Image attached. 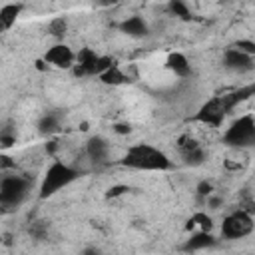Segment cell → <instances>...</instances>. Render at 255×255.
<instances>
[{
  "instance_id": "obj_1",
  "label": "cell",
  "mask_w": 255,
  "mask_h": 255,
  "mask_svg": "<svg viewBox=\"0 0 255 255\" xmlns=\"http://www.w3.org/2000/svg\"><path fill=\"white\" fill-rule=\"evenodd\" d=\"M122 165L139 171H167L173 167L171 159L161 149L149 143H135L128 147L126 155L122 157Z\"/></svg>"
},
{
  "instance_id": "obj_2",
  "label": "cell",
  "mask_w": 255,
  "mask_h": 255,
  "mask_svg": "<svg viewBox=\"0 0 255 255\" xmlns=\"http://www.w3.org/2000/svg\"><path fill=\"white\" fill-rule=\"evenodd\" d=\"M30 189H32V181L26 175L6 173L0 179V205H2V211L8 213V211L18 209L26 201Z\"/></svg>"
},
{
  "instance_id": "obj_3",
  "label": "cell",
  "mask_w": 255,
  "mask_h": 255,
  "mask_svg": "<svg viewBox=\"0 0 255 255\" xmlns=\"http://www.w3.org/2000/svg\"><path fill=\"white\" fill-rule=\"evenodd\" d=\"M80 175H82L80 169H76V167H72V165H68V163H64V161H54V163L46 169V173H44V177H42V183H40V197H42V199L52 197V195L58 193L60 189H64V187H68L70 183H74Z\"/></svg>"
},
{
  "instance_id": "obj_4",
  "label": "cell",
  "mask_w": 255,
  "mask_h": 255,
  "mask_svg": "<svg viewBox=\"0 0 255 255\" xmlns=\"http://www.w3.org/2000/svg\"><path fill=\"white\" fill-rule=\"evenodd\" d=\"M223 143L235 149H247L255 147V118L251 114H245L237 118L223 133Z\"/></svg>"
},
{
  "instance_id": "obj_5",
  "label": "cell",
  "mask_w": 255,
  "mask_h": 255,
  "mask_svg": "<svg viewBox=\"0 0 255 255\" xmlns=\"http://www.w3.org/2000/svg\"><path fill=\"white\" fill-rule=\"evenodd\" d=\"M112 66H116V60L110 56H98L92 48H82L76 54V66L72 68L74 76H102L104 72H108Z\"/></svg>"
},
{
  "instance_id": "obj_6",
  "label": "cell",
  "mask_w": 255,
  "mask_h": 255,
  "mask_svg": "<svg viewBox=\"0 0 255 255\" xmlns=\"http://www.w3.org/2000/svg\"><path fill=\"white\" fill-rule=\"evenodd\" d=\"M255 223H253V217L249 211L245 209H237L229 215L223 217V223H221V235L225 239H243L247 237L251 231H253Z\"/></svg>"
},
{
  "instance_id": "obj_7",
  "label": "cell",
  "mask_w": 255,
  "mask_h": 255,
  "mask_svg": "<svg viewBox=\"0 0 255 255\" xmlns=\"http://www.w3.org/2000/svg\"><path fill=\"white\" fill-rule=\"evenodd\" d=\"M225 110H223V106H221V102H219V96H215V98H211V100H207L199 110H197V114L191 118L193 122H199V124H203V126H211V128H219L221 124H223V120H225Z\"/></svg>"
},
{
  "instance_id": "obj_8",
  "label": "cell",
  "mask_w": 255,
  "mask_h": 255,
  "mask_svg": "<svg viewBox=\"0 0 255 255\" xmlns=\"http://www.w3.org/2000/svg\"><path fill=\"white\" fill-rule=\"evenodd\" d=\"M44 62L48 66H54V68H60V70H70V68L76 66V54L66 44H54L52 48L46 50Z\"/></svg>"
},
{
  "instance_id": "obj_9",
  "label": "cell",
  "mask_w": 255,
  "mask_h": 255,
  "mask_svg": "<svg viewBox=\"0 0 255 255\" xmlns=\"http://www.w3.org/2000/svg\"><path fill=\"white\" fill-rule=\"evenodd\" d=\"M223 66L231 72H239V74H245V72H251L255 68V58L253 56H247L239 50H235L233 46H229L225 52H223Z\"/></svg>"
},
{
  "instance_id": "obj_10",
  "label": "cell",
  "mask_w": 255,
  "mask_h": 255,
  "mask_svg": "<svg viewBox=\"0 0 255 255\" xmlns=\"http://www.w3.org/2000/svg\"><path fill=\"white\" fill-rule=\"evenodd\" d=\"M251 96H255V82L253 84H247V86H241V88H235V90H231L227 94H221L219 96V102H221L225 114H229L235 106H239L241 102L249 100Z\"/></svg>"
},
{
  "instance_id": "obj_11",
  "label": "cell",
  "mask_w": 255,
  "mask_h": 255,
  "mask_svg": "<svg viewBox=\"0 0 255 255\" xmlns=\"http://www.w3.org/2000/svg\"><path fill=\"white\" fill-rule=\"evenodd\" d=\"M215 245H217V239L211 235V231H193L189 235V239H185V243L181 245V249L185 253H193V251L211 249Z\"/></svg>"
},
{
  "instance_id": "obj_12",
  "label": "cell",
  "mask_w": 255,
  "mask_h": 255,
  "mask_svg": "<svg viewBox=\"0 0 255 255\" xmlns=\"http://www.w3.org/2000/svg\"><path fill=\"white\" fill-rule=\"evenodd\" d=\"M86 153H88V157H90L96 165L106 163V159H108V155H110V143H108V139L102 137V135L90 137L88 143H86Z\"/></svg>"
},
{
  "instance_id": "obj_13",
  "label": "cell",
  "mask_w": 255,
  "mask_h": 255,
  "mask_svg": "<svg viewBox=\"0 0 255 255\" xmlns=\"http://www.w3.org/2000/svg\"><path fill=\"white\" fill-rule=\"evenodd\" d=\"M118 28L131 38H143L149 34V26L141 16H128L126 20H122L118 24Z\"/></svg>"
},
{
  "instance_id": "obj_14",
  "label": "cell",
  "mask_w": 255,
  "mask_h": 255,
  "mask_svg": "<svg viewBox=\"0 0 255 255\" xmlns=\"http://www.w3.org/2000/svg\"><path fill=\"white\" fill-rule=\"evenodd\" d=\"M165 66H167V70H171L177 78H189V76H191V64H189V60L185 58V54H181V52H171V54L167 56V60H165Z\"/></svg>"
},
{
  "instance_id": "obj_15",
  "label": "cell",
  "mask_w": 255,
  "mask_h": 255,
  "mask_svg": "<svg viewBox=\"0 0 255 255\" xmlns=\"http://www.w3.org/2000/svg\"><path fill=\"white\" fill-rule=\"evenodd\" d=\"M36 128H38V131H40L42 135H52V133H56V131L60 129V114H56V112H46L44 116H40Z\"/></svg>"
},
{
  "instance_id": "obj_16",
  "label": "cell",
  "mask_w": 255,
  "mask_h": 255,
  "mask_svg": "<svg viewBox=\"0 0 255 255\" xmlns=\"http://www.w3.org/2000/svg\"><path fill=\"white\" fill-rule=\"evenodd\" d=\"M22 8H24V4H4L0 8V26H2V30H10L14 26Z\"/></svg>"
},
{
  "instance_id": "obj_17",
  "label": "cell",
  "mask_w": 255,
  "mask_h": 255,
  "mask_svg": "<svg viewBox=\"0 0 255 255\" xmlns=\"http://www.w3.org/2000/svg\"><path fill=\"white\" fill-rule=\"evenodd\" d=\"M100 80L104 82V84H108V86H120V84H126V82H129V78L126 76V72L116 64V66H112L108 72H104L102 76H100Z\"/></svg>"
},
{
  "instance_id": "obj_18",
  "label": "cell",
  "mask_w": 255,
  "mask_h": 255,
  "mask_svg": "<svg viewBox=\"0 0 255 255\" xmlns=\"http://www.w3.org/2000/svg\"><path fill=\"white\" fill-rule=\"evenodd\" d=\"M165 8H167V12H169L171 16H177V18H181V20H191V18H193L189 6H187L183 0H169Z\"/></svg>"
},
{
  "instance_id": "obj_19",
  "label": "cell",
  "mask_w": 255,
  "mask_h": 255,
  "mask_svg": "<svg viewBox=\"0 0 255 255\" xmlns=\"http://www.w3.org/2000/svg\"><path fill=\"white\" fill-rule=\"evenodd\" d=\"M181 159H183V163H185V165L197 167V165L205 163V159H207L205 147H203V145H199V147H195V149H191V151H185V153H181Z\"/></svg>"
},
{
  "instance_id": "obj_20",
  "label": "cell",
  "mask_w": 255,
  "mask_h": 255,
  "mask_svg": "<svg viewBox=\"0 0 255 255\" xmlns=\"http://www.w3.org/2000/svg\"><path fill=\"white\" fill-rule=\"evenodd\" d=\"M199 227V231H211L213 229V221H211V217L207 215V213H195V215H191V219L187 221V225H185V229H193V227Z\"/></svg>"
},
{
  "instance_id": "obj_21",
  "label": "cell",
  "mask_w": 255,
  "mask_h": 255,
  "mask_svg": "<svg viewBox=\"0 0 255 255\" xmlns=\"http://www.w3.org/2000/svg\"><path fill=\"white\" fill-rule=\"evenodd\" d=\"M48 32H50L54 38L62 40V38L66 36V32H68V20H66L64 16H56V18H52L50 24H48Z\"/></svg>"
},
{
  "instance_id": "obj_22",
  "label": "cell",
  "mask_w": 255,
  "mask_h": 255,
  "mask_svg": "<svg viewBox=\"0 0 255 255\" xmlns=\"http://www.w3.org/2000/svg\"><path fill=\"white\" fill-rule=\"evenodd\" d=\"M199 145H201V143H199L195 137H191L189 133H181V135L177 137V141H175V147H177L179 155L185 153V151H191V149H195V147H199Z\"/></svg>"
},
{
  "instance_id": "obj_23",
  "label": "cell",
  "mask_w": 255,
  "mask_h": 255,
  "mask_svg": "<svg viewBox=\"0 0 255 255\" xmlns=\"http://www.w3.org/2000/svg\"><path fill=\"white\" fill-rule=\"evenodd\" d=\"M28 233H30L34 239L44 241V239L48 237V223H46V221L36 219V221H32V223L28 225Z\"/></svg>"
},
{
  "instance_id": "obj_24",
  "label": "cell",
  "mask_w": 255,
  "mask_h": 255,
  "mask_svg": "<svg viewBox=\"0 0 255 255\" xmlns=\"http://www.w3.org/2000/svg\"><path fill=\"white\" fill-rule=\"evenodd\" d=\"M235 50H239V52H243V54H247V56H253L255 58V40H249V38H241V40H237L235 44H231Z\"/></svg>"
},
{
  "instance_id": "obj_25",
  "label": "cell",
  "mask_w": 255,
  "mask_h": 255,
  "mask_svg": "<svg viewBox=\"0 0 255 255\" xmlns=\"http://www.w3.org/2000/svg\"><path fill=\"white\" fill-rule=\"evenodd\" d=\"M211 193H213V183L207 181V179H201V181L197 183V195L207 201V197H209Z\"/></svg>"
},
{
  "instance_id": "obj_26",
  "label": "cell",
  "mask_w": 255,
  "mask_h": 255,
  "mask_svg": "<svg viewBox=\"0 0 255 255\" xmlns=\"http://www.w3.org/2000/svg\"><path fill=\"white\" fill-rule=\"evenodd\" d=\"M128 191H129L128 185H112V187L106 191V197H108V199H112V197H120V195H124V193H128Z\"/></svg>"
},
{
  "instance_id": "obj_27",
  "label": "cell",
  "mask_w": 255,
  "mask_h": 255,
  "mask_svg": "<svg viewBox=\"0 0 255 255\" xmlns=\"http://www.w3.org/2000/svg\"><path fill=\"white\" fill-rule=\"evenodd\" d=\"M14 141H16V137L8 131V128H4V129L0 131V145H2V147H10Z\"/></svg>"
},
{
  "instance_id": "obj_28",
  "label": "cell",
  "mask_w": 255,
  "mask_h": 255,
  "mask_svg": "<svg viewBox=\"0 0 255 255\" xmlns=\"http://www.w3.org/2000/svg\"><path fill=\"white\" fill-rule=\"evenodd\" d=\"M112 129H114L116 133L126 135V133H129V131H131V126H129V124H124V122H118V124H114V126H112Z\"/></svg>"
},
{
  "instance_id": "obj_29",
  "label": "cell",
  "mask_w": 255,
  "mask_h": 255,
  "mask_svg": "<svg viewBox=\"0 0 255 255\" xmlns=\"http://www.w3.org/2000/svg\"><path fill=\"white\" fill-rule=\"evenodd\" d=\"M207 207H211V209H219L221 207V203H223V199L219 197V195H215V193H211L209 197H207Z\"/></svg>"
},
{
  "instance_id": "obj_30",
  "label": "cell",
  "mask_w": 255,
  "mask_h": 255,
  "mask_svg": "<svg viewBox=\"0 0 255 255\" xmlns=\"http://www.w3.org/2000/svg\"><path fill=\"white\" fill-rule=\"evenodd\" d=\"M0 167H2V171H8L10 167H16V163L14 161H10V157L8 155H0Z\"/></svg>"
},
{
  "instance_id": "obj_31",
  "label": "cell",
  "mask_w": 255,
  "mask_h": 255,
  "mask_svg": "<svg viewBox=\"0 0 255 255\" xmlns=\"http://www.w3.org/2000/svg\"><path fill=\"white\" fill-rule=\"evenodd\" d=\"M82 255H102L98 249H94V247H88V249H84L82 251Z\"/></svg>"
},
{
  "instance_id": "obj_32",
  "label": "cell",
  "mask_w": 255,
  "mask_h": 255,
  "mask_svg": "<svg viewBox=\"0 0 255 255\" xmlns=\"http://www.w3.org/2000/svg\"><path fill=\"white\" fill-rule=\"evenodd\" d=\"M54 149H56V141H50V143H46V151H50V153H52Z\"/></svg>"
}]
</instances>
